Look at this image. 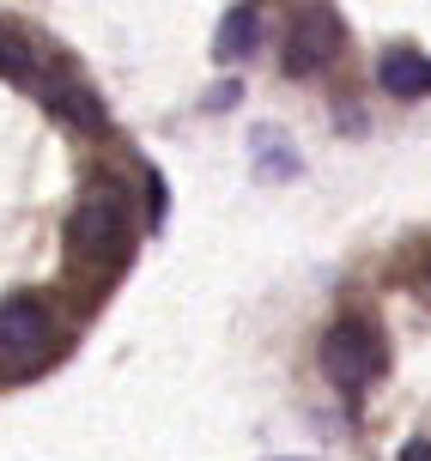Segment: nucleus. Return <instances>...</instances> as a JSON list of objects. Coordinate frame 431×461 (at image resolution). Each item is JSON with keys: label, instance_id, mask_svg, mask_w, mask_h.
<instances>
[{"label": "nucleus", "instance_id": "1", "mask_svg": "<svg viewBox=\"0 0 431 461\" xmlns=\"http://www.w3.org/2000/svg\"><path fill=\"white\" fill-rule=\"evenodd\" d=\"M322 370H328V383L341 394H364L371 389V376L383 370V340L371 334L364 322H335L322 334Z\"/></svg>", "mask_w": 431, "mask_h": 461}, {"label": "nucleus", "instance_id": "2", "mask_svg": "<svg viewBox=\"0 0 431 461\" xmlns=\"http://www.w3.org/2000/svg\"><path fill=\"white\" fill-rule=\"evenodd\" d=\"M335 43H341V19L328 13V6H304L292 19V31H286V49H280V61H286V73H316L322 61H335Z\"/></svg>", "mask_w": 431, "mask_h": 461}, {"label": "nucleus", "instance_id": "3", "mask_svg": "<svg viewBox=\"0 0 431 461\" xmlns=\"http://www.w3.org/2000/svg\"><path fill=\"white\" fill-rule=\"evenodd\" d=\"M128 243V207H122V194L110 188H97L79 219H73V249H91V255H115Z\"/></svg>", "mask_w": 431, "mask_h": 461}, {"label": "nucleus", "instance_id": "4", "mask_svg": "<svg viewBox=\"0 0 431 461\" xmlns=\"http://www.w3.org/2000/svg\"><path fill=\"white\" fill-rule=\"evenodd\" d=\"M377 86L389 97H426L431 92V55H419V49H389L383 61H377Z\"/></svg>", "mask_w": 431, "mask_h": 461}, {"label": "nucleus", "instance_id": "5", "mask_svg": "<svg viewBox=\"0 0 431 461\" xmlns=\"http://www.w3.org/2000/svg\"><path fill=\"white\" fill-rule=\"evenodd\" d=\"M49 334V316L37 298H6L0 303V346L6 352H31V346H43Z\"/></svg>", "mask_w": 431, "mask_h": 461}, {"label": "nucleus", "instance_id": "6", "mask_svg": "<svg viewBox=\"0 0 431 461\" xmlns=\"http://www.w3.org/2000/svg\"><path fill=\"white\" fill-rule=\"evenodd\" d=\"M43 97L61 110V122H73V128H86V134H97L110 115H104V104H97V92H86L79 79H49Z\"/></svg>", "mask_w": 431, "mask_h": 461}, {"label": "nucleus", "instance_id": "7", "mask_svg": "<svg viewBox=\"0 0 431 461\" xmlns=\"http://www.w3.org/2000/svg\"><path fill=\"white\" fill-rule=\"evenodd\" d=\"M255 31H261V13H255V6H231L225 24H219V43H213V55H219V61L250 55V49H255Z\"/></svg>", "mask_w": 431, "mask_h": 461}, {"label": "nucleus", "instance_id": "8", "mask_svg": "<svg viewBox=\"0 0 431 461\" xmlns=\"http://www.w3.org/2000/svg\"><path fill=\"white\" fill-rule=\"evenodd\" d=\"M0 79H13V86H31L37 79V49L24 43L13 24H0Z\"/></svg>", "mask_w": 431, "mask_h": 461}, {"label": "nucleus", "instance_id": "9", "mask_svg": "<svg viewBox=\"0 0 431 461\" xmlns=\"http://www.w3.org/2000/svg\"><path fill=\"white\" fill-rule=\"evenodd\" d=\"M146 183H152V225H164V201H170V194H164V176H159V170H152Z\"/></svg>", "mask_w": 431, "mask_h": 461}, {"label": "nucleus", "instance_id": "10", "mask_svg": "<svg viewBox=\"0 0 431 461\" xmlns=\"http://www.w3.org/2000/svg\"><path fill=\"white\" fill-rule=\"evenodd\" d=\"M401 461H431V438H413L408 449H401Z\"/></svg>", "mask_w": 431, "mask_h": 461}]
</instances>
